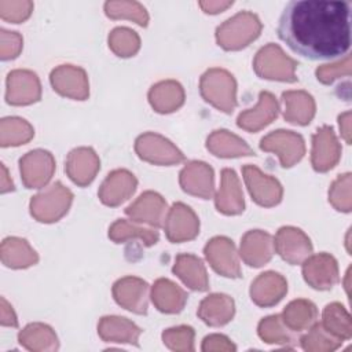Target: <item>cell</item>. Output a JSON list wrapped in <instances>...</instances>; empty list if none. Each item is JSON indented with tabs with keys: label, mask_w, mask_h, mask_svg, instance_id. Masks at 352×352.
<instances>
[{
	"label": "cell",
	"mask_w": 352,
	"mask_h": 352,
	"mask_svg": "<svg viewBox=\"0 0 352 352\" xmlns=\"http://www.w3.org/2000/svg\"><path fill=\"white\" fill-rule=\"evenodd\" d=\"M279 38L302 58L333 59L351 47L348 1L294 0L286 4L278 23Z\"/></svg>",
	"instance_id": "1"
},
{
	"label": "cell",
	"mask_w": 352,
	"mask_h": 352,
	"mask_svg": "<svg viewBox=\"0 0 352 352\" xmlns=\"http://www.w3.org/2000/svg\"><path fill=\"white\" fill-rule=\"evenodd\" d=\"M260 32L261 22L258 16L250 11H241L216 29V41L221 48L235 51L249 45L258 37Z\"/></svg>",
	"instance_id": "2"
},
{
	"label": "cell",
	"mask_w": 352,
	"mask_h": 352,
	"mask_svg": "<svg viewBox=\"0 0 352 352\" xmlns=\"http://www.w3.org/2000/svg\"><path fill=\"white\" fill-rule=\"evenodd\" d=\"M199 91L208 103L227 114L236 107V82L234 76L224 69L206 70L201 77Z\"/></svg>",
	"instance_id": "3"
},
{
	"label": "cell",
	"mask_w": 352,
	"mask_h": 352,
	"mask_svg": "<svg viewBox=\"0 0 352 352\" xmlns=\"http://www.w3.org/2000/svg\"><path fill=\"white\" fill-rule=\"evenodd\" d=\"M297 66L298 63L294 59L289 58L282 51V48L274 43H268L267 45L260 48L253 60V67L257 76L267 80L286 82L297 81Z\"/></svg>",
	"instance_id": "4"
},
{
	"label": "cell",
	"mask_w": 352,
	"mask_h": 352,
	"mask_svg": "<svg viewBox=\"0 0 352 352\" xmlns=\"http://www.w3.org/2000/svg\"><path fill=\"white\" fill-rule=\"evenodd\" d=\"M73 194L60 182H56L47 187L44 191L32 197L30 213L41 223L58 221L65 213H67Z\"/></svg>",
	"instance_id": "5"
},
{
	"label": "cell",
	"mask_w": 352,
	"mask_h": 352,
	"mask_svg": "<svg viewBox=\"0 0 352 352\" xmlns=\"http://www.w3.org/2000/svg\"><path fill=\"white\" fill-rule=\"evenodd\" d=\"M263 151L275 153L279 157L282 168H290L305 154V143L301 135L293 131L278 129L265 135L260 140Z\"/></svg>",
	"instance_id": "6"
},
{
	"label": "cell",
	"mask_w": 352,
	"mask_h": 352,
	"mask_svg": "<svg viewBox=\"0 0 352 352\" xmlns=\"http://www.w3.org/2000/svg\"><path fill=\"white\" fill-rule=\"evenodd\" d=\"M135 151L142 160L155 165H173L184 161L183 153L170 140L154 132L140 135L135 142Z\"/></svg>",
	"instance_id": "7"
},
{
	"label": "cell",
	"mask_w": 352,
	"mask_h": 352,
	"mask_svg": "<svg viewBox=\"0 0 352 352\" xmlns=\"http://www.w3.org/2000/svg\"><path fill=\"white\" fill-rule=\"evenodd\" d=\"M242 175L249 194L256 204L270 208L280 202L283 188L275 177L263 173L254 165H245L242 168Z\"/></svg>",
	"instance_id": "8"
},
{
	"label": "cell",
	"mask_w": 352,
	"mask_h": 352,
	"mask_svg": "<svg viewBox=\"0 0 352 352\" xmlns=\"http://www.w3.org/2000/svg\"><path fill=\"white\" fill-rule=\"evenodd\" d=\"M304 280L316 290H330L340 279L337 260L329 253L311 254L302 261Z\"/></svg>",
	"instance_id": "9"
},
{
	"label": "cell",
	"mask_w": 352,
	"mask_h": 352,
	"mask_svg": "<svg viewBox=\"0 0 352 352\" xmlns=\"http://www.w3.org/2000/svg\"><path fill=\"white\" fill-rule=\"evenodd\" d=\"M22 182L26 188H41L52 177L55 160L47 150H32L19 160Z\"/></svg>",
	"instance_id": "10"
},
{
	"label": "cell",
	"mask_w": 352,
	"mask_h": 352,
	"mask_svg": "<svg viewBox=\"0 0 352 352\" xmlns=\"http://www.w3.org/2000/svg\"><path fill=\"white\" fill-rule=\"evenodd\" d=\"M205 257L210 267L226 278H239L241 267L235 245L227 236H214L204 248Z\"/></svg>",
	"instance_id": "11"
},
{
	"label": "cell",
	"mask_w": 352,
	"mask_h": 352,
	"mask_svg": "<svg viewBox=\"0 0 352 352\" xmlns=\"http://www.w3.org/2000/svg\"><path fill=\"white\" fill-rule=\"evenodd\" d=\"M164 228L166 238L173 242H184L194 239L199 232V220L194 210L183 202H175L168 210Z\"/></svg>",
	"instance_id": "12"
},
{
	"label": "cell",
	"mask_w": 352,
	"mask_h": 352,
	"mask_svg": "<svg viewBox=\"0 0 352 352\" xmlns=\"http://www.w3.org/2000/svg\"><path fill=\"white\" fill-rule=\"evenodd\" d=\"M274 248L276 253L289 264H301L312 253V243L308 235L296 227H282L278 230Z\"/></svg>",
	"instance_id": "13"
},
{
	"label": "cell",
	"mask_w": 352,
	"mask_h": 352,
	"mask_svg": "<svg viewBox=\"0 0 352 352\" xmlns=\"http://www.w3.org/2000/svg\"><path fill=\"white\" fill-rule=\"evenodd\" d=\"M341 146L331 126L323 125L312 135L311 164L316 172H327L337 165Z\"/></svg>",
	"instance_id": "14"
},
{
	"label": "cell",
	"mask_w": 352,
	"mask_h": 352,
	"mask_svg": "<svg viewBox=\"0 0 352 352\" xmlns=\"http://www.w3.org/2000/svg\"><path fill=\"white\" fill-rule=\"evenodd\" d=\"M51 85L54 89L66 98L85 100L89 95L88 77L84 69L73 65H60L51 72Z\"/></svg>",
	"instance_id": "15"
},
{
	"label": "cell",
	"mask_w": 352,
	"mask_h": 352,
	"mask_svg": "<svg viewBox=\"0 0 352 352\" xmlns=\"http://www.w3.org/2000/svg\"><path fill=\"white\" fill-rule=\"evenodd\" d=\"M125 213L136 223L158 228L164 226L166 217V202L158 192L146 191L125 209Z\"/></svg>",
	"instance_id": "16"
},
{
	"label": "cell",
	"mask_w": 352,
	"mask_h": 352,
	"mask_svg": "<svg viewBox=\"0 0 352 352\" xmlns=\"http://www.w3.org/2000/svg\"><path fill=\"white\" fill-rule=\"evenodd\" d=\"M41 87L36 73L30 70H14L7 76V103L21 106L40 99Z\"/></svg>",
	"instance_id": "17"
},
{
	"label": "cell",
	"mask_w": 352,
	"mask_h": 352,
	"mask_svg": "<svg viewBox=\"0 0 352 352\" xmlns=\"http://www.w3.org/2000/svg\"><path fill=\"white\" fill-rule=\"evenodd\" d=\"M113 297L118 305L135 314L147 312L148 283L136 276H125L113 285Z\"/></svg>",
	"instance_id": "18"
},
{
	"label": "cell",
	"mask_w": 352,
	"mask_h": 352,
	"mask_svg": "<svg viewBox=\"0 0 352 352\" xmlns=\"http://www.w3.org/2000/svg\"><path fill=\"white\" fill-rule=\"evenodd\" d=\"M213 169L202 161L188 162L180 172L179 183L187 194L209 199L213 195Z\"/></svg>",
	"instance_id": "19"
},
{
	"label": "cell",
	"mask_w": 352,
	"mask_h": 352,
	"mask_svg": "<svg viewBox=\"0 0 352 352\" xmlns=\"http://www.w3.org/2000/svg\"><path fill=\"white\" fill-rule=\"evenodd\" d=\"M100 168V161L91 147H78L69 153L65 170L70 180L80 187L89 184Z\"/></svg>",
	"instance_id": "20"
},
{
	"label": "cell",
	"mask_w": 352,
	"mask_h": 352,
	"mask_svg": "<svg viewBox=\"0 0 352 352\" xmlns=\"http://www.w3.org/2000/svg\"><path fill=\"white\" fill-rule=\"evenodd\" d=\"M138 180L126 169H117L107 175L103 180L98 195L99 199L107 206H117L126 201L136 190Z\"/></svg>",
	"instance_id": "21"
},
{
	"label": "cell",
	"mask_w": 352,
	"mask_h": 352,
	"mask_svg": "<svg viewBox=\"0 0 352 352\" xmlns=\"http://www.w3.org/2000/svg\"><path fill=\"white\" fill-rule=\"evenodd\" d=\"M279 111V104L271 92L261 91L258 102L253 109L242 111L236 118V125L248 132H257L271 124Z\"/></svg>",
	"instance_id": "22"
},
{
	"label": "cell",
	"mask_w": 352,
	"mask_h": 352,
	"mask_svg": "<svg viewBox=\"0 0 352 352\" xmlns=\"http://www.w3.org/2000/svg\"><path fill=\"white\" fill-rule=\"evenodd\" d=\"M275 252L272 236L261 230H250L241 239L239 254L250 267L265 265Z\"/></svg>",
	"instance_id": "23"
},
{
	"label": "cell",
	"mask_w": 352,
	"mask_h": 352,
	"mask_svg": "<svg viewBox=\"0 0 352 352\" xmlns=\"http://www.w3.org/2000/svg\"><path fill=\"white\" fill-rule=\"evenodd\" d=\"M287 293L286 279L274 271L260 274L250 286V298L258 307H272Z\"/></svg>",
	"instance_id": "24"
},
{
	"label": "cell",
	"mask_w": 352,
	"mask_h": 352,
	"mask_svg": "<svg viewBox=\"0 0 352 352\" xmlns=\"http://www.w3.org/2000/svg\"><path fill=\"white\" fill-rule=\"evenodd\" d=\"M214 204L217 210L224 214H239L243 212L245 201L235 170L230 168L221 170V183L214 197Z\"/></svg>",
	"instance_id": "25"
},
{
	"label": "cell",
	"mask_w": 352,
	"mask_h": 352,
	"mask_svg": "<svg viewBox=\"0 0 352 352\" xmlns=\"http://www.w3.org/2000/svg\"><path fill=\"white\" fill-rule=\"evenodd\" d=\"M172 271L195 292H205L209 289L208 274L202 260L190 253H182L175 258Z\"/></svg>",
	"instance_id": "26"
},
{
	"label": "cell",
	"mask_w": 352,
	"mask_h": 352,
	"mask_svg": "<svg viewBox=\"0 0 352 352\" xmlns=\"http://www.w3.org/2000/svg\"><path fill=\"white\" fill-rule=\"evenodd\" d=\"M235 312L234 300L223 293H213L205 297L198 307V316L209 326H223L228 323Z\"/></svg>",
	"instance_id": "27"
},
{
	"label": "cell",
	"mask_w": 352,
	"mask_h": 352,
	"mask_svg": "<svg viewBox=\"0 0 352 352\" xmlns=\"http://www.w3.org/2000/svg\"><path fill=\"white\" fill-rule=\"evenodd\" d=\"M285 103L283 118L296 125H308L315 116V100L305 91H286L282 94Z\"/></svg>",
	"instance_id": "28"
},
{
	"label": "cell",
	"mask_w": 352,
	"mask_h": 352,
	"mask_svg": "<svg viewBox=\"0 0 352 352\" xmlns=\"http://www.w3.org/2000/svg\"><path fill=\"white\" fill-rule=\"evenodd\" d=\"M98 334L106 342H126L139 345L142 330L122 316H104L98 324Z\"/></svg>",
	"instance_id": "29"
},
{
	"label": "cell",
	"mask_w": 352,
	"mask_h": 352,
	"mask_svg": "<svg viewBox=\"0 0 352 352\" xmlns=\"http://www.w3.org/2000/svg\"><path fill=\"white\" fill-rule=\"evenodd\" d=\"M206 148L216 157L234 158L243 155H256L250 146L236 135L226 129L213 131L206 140Z\"/></svg>",
	"instance_id": "30"
},
{
	"label": "cell",
	"mask_w": 352,
	"mask_h": 352,
	"mask_svg": "<svg viewBox=\"0 0 352 352\" xmlns=\"http://www.w3.org/2000/svg\"><path fill=\"white\" fill-rule=\"evenodd\" d=\"M187 293L169 279L160 278L151 289V300L158 311L164 314H177L187 301Z\"/></svg>",
	"instance_id": "31"
},
{
	"label": "cell",
	"mask_w": 352,
	"mask_h": 352,
	"mask_svg": "<svg viewBox=\"0 0 352 352\" xmlns=\"http://www.w3.org/2000/svg\"><path fill=\"white\" fill-rule=\"evenodd\" d=\"M148 102L158 113H172L184 103V89L173 80L157 82L148 91Z\"/></svg>",
	"instance_id": "32"
},
{
	"label": "cell",
	"mask_w": 352,
	"mask_h": 352,
	"mask_svg": "<svg viewBox=\"0 0 352 352\" xmlns=\"http://www.w3.org/2000/svg\"><path fill=\"white\" fill-rule=\"evenodd\" d=\"M280 316L289 329L300 333L308 330L312 324L316 323L318 309L312 301L298 298L289 302Z\"/></svg>",
	"instance_id": "33"
},
{
	"label": "cell",
	"mask_w": 352,
	"mask_h": 352,
	"mask_svg": "<svg viewBox=\"0 0 352 352\" xmlns=\"http://www.w3.org/2000/svg\"><path fill=\"white\" fill-rule=\"evenodd\" d=\"M257 331L260 338L268 344L293 346L300 341V338L296 336V331L286 326L280 315H271L263 318L258 323Z\"/></svg>",
	"instance_id": "34"
},
{
	"label": "cell",
	"mask_w": 352,
	"mask_h": 352,
	"mask_svg": "<svg viewBox=\"0 0 352 352\" xmlns=\"http://www.w3.org/2000/svg\"><path fill=\"white\" fill-rule=\"evenodd\" d=\"M1 258L7 267L26 268L36 264L38 256L25 239L12 236L3 241Z\"/></svg>",
	"instance_id": "35"
},
{
	"label": "cell",
	"mask_w": 352,
	"mask_h": 352,
	"mask_svg": "<svg viewBox=\"0 0 352 352\" xmlns=\"http://www.w3.org/2000/svg\"><path fill=\"white\" fill-rule=\"evenodd\" d=\"M109 238L116 242L121 243L131 239H140L146 246L155 245L158 242V231L153 228H144L140 226H136L125 219L116 220L110 228H109Z\"/></svg>",
	"instance_id": "36"
},
{
	"label": "cell",
	"mask_w": 352,
	"mask_h": 352,
	"mask_svg": "<svg viewBox=\"0 0 352 352\" xmlns=\"http://www.w3.org/2000/svg\"><path fill=\"white\" fill-rule=\"evenodd\" d=\"M322 326L341 340H349L352 337L351 315L340 302H331L324 307Z\"/></svg>",
	"instance_id": "37"
},
{
	"label": "cell",
	"mask_w": 352,
	"mask_h": 352,
	"mask_svg": "<svg viewBox=\"0 0 352 352\" xmlns=\"http://www.w3.org/2000/svg\"><path fill=\"white\" fill-rule=\"evenodd\" d=\"M19 342L30 351H52L58 348V338L54 330L43 323L28 324L18 336Z\"/></svg>",
	"instance_id": "38"
},
{
	"label": "cell",
	"mask_w": 352,
	"mask_h": 352,
	"mask_svg": "<svg viewBox=\"0 0 352 352\" xmlns=\"http://www.w3.org/2000/svg\"><path fill=\"white\" fill-rule=\"evenodd\" d=\"M301 346L305 351H334L344 340L333 336L330 331H327L322 323H315L308 329V333L300 338Z\"/></svg>",
	"instance_id": "39"
},
{
	"label": "cell",
	"mask_w": 352,
	"mask_h": 352,
	"mask_svg": "<svg viewBox=\"0 0 352 352\" xmlns=\"http://www.w3.org/2000/svg\"><path fill=\"white\" fill-rule=\"evenodd\" d=\"M110 50L122 58L135 55L140 48V38L138 33L129 28H116L109 34Z\"/></svg>",
	"instance_id": "40"
},
{
	"label": "cell",
	"mask_w": 352,
	"mask_h": 352,
	"mask_svg": "<svg viewBox=\"0 0 352 352\" xmlns=\"http://www.w3.org/2000/svg\"><path fill=\"white\" fill-rule=\"evenodd\" d=\"M104 12L109 18H128L140 26H147L148 22V14L146 8L138 1H106Z\"/></svg>",
	"instance_id": "41"
},
{
	"label": "cell",
	"mask_w": 352,
	"mask_h": 352,
	"mask_svg": "<svg viewBox=\"0 0 352 352\" xmlns=\"http://www.w3.org/2000/svg\"><path fill=\"white\" fill-rule=\"evenodd\" d=\"M352 175L349 172L340 175L330 186L329 190V202L340 212L349 213L352 209V198H351V186H352Z\"/></svg>",
	"instance_id": "42"
},
{
	"label": "cell",
	"mask_w": 352,
	"mask_h": 352,
	"mask_svg": "<svg viewBox=\"0 0 352 352\" xmlns=\"http://www.w3.org/2000/svg\"><path fill=\"white\" fill-rule=\"evenodd\" d=\"M1 128L11 131L10 135L1 136V146L3 147L23 144V143L29 142L34 135L32 125L29 122H26V120L19 118V117L3 118Z\"/></svg>",
	"instance_id": "43"
},
{
	"label": "cell",
	"mask_w": 352,
	"mask_h": 352,
	"mask_svg": "<svg viewBox=\"0 0 352 352\" xmlns=\"http://www.w3.org/2000/svg\"><path fill=\"white\" fill-rule=\"evenodd\" d=\"M164 344L172 351H192L194 330L190 326H177L166 329L162 333Z\"/></svg>",
	"instance_id": "44"
},
{
	"label": "cell",
	"mask_w": 352,
	"mask_h": 352,
	"mask_svg": "<svg viewBox=\"0 0 352 352\" xmlns=\"http://www.w3.org/2000/svg\"><path fill=\"white\" fill-rule=\"evenodd\" d=\"M351 56L346 55L342 60H338L331 65H322L316 69L315 74L318 81L322 84H331L341 77L351 76Z\"/></svg>",
	"instance_id": "45"
},
{
	"label": "cell",
	"mask_w": 352,
	"mask_h": 352,
	"mask_svg": "<svg viewBox=\"0 0 352 352\" xmlns=\"http://www.w3.org/2000/svg\"><path fill=\"white\" fill-rule=\"evenodd\" d=\"M33 10L32 1H0V15L12 23L25 21Z\"/></svg>",
	"instance_id": "46"
},
{
	"label": "cell",
	"mask_w": 352,
	"mask_h": 352,
	"mask_svg": "<svg viewBox=\"0 0 352 352\" xmlns=\"http://www.w3.org/2000/svg\"><path fill=\"white\" fill-rule=\"evenodd\" d=\"M8 40L1 34V59H12L18 56L22 48V37L16 32H7Z\"/></svg>",
	"instance_id": "47"
},
{
	"label": "cell",
	"mask_w": 352,
	"mask_h": 352,
	"mask_svg": "<svg viewBox=\"0 0 352 352\" xmlns=\"http://www.w3.org/2000/svg\"><path fill=\"white\" fill-rule=\"evenodd\" d=\"M235 345L223 334H210L204 338L202 351H235Z\"/></svg>",
	"instance_id": "48"
},
{
	"label": "cell",
	"mask_w": 352,
	"mask_h": 352,
	"mask_svg": "<svg viewBox=\"0 0 352 352\" xmlns=\"http://www.w3.org/2000/svg\"><path fill=\"white\" fill-rule=\"evenodd\" d=\"M231 6L232 1H199V7L206 14H219Z\"/></svg>",
	"instance_id": "49"
},
{
	"label": "cell",
	"mask_w": 352,
	"mask_h": 352,
	"mask_svg": "<svg viewBox=\"0 0 352 352\" xmlns=\"http://www.w3.org/2000/svg\"><path fill=\"white\" fill-rule=\"evenodd\" d=\"M338 125L341 131V136L349 144L351 143V111H345L338 116Z\"/></svg>",
	"instance_id": "50"
}]
</instances>
